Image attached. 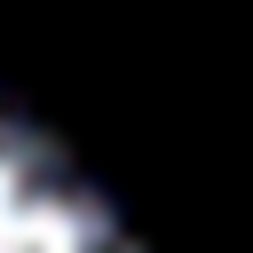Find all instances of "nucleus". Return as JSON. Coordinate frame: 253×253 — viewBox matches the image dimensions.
Masks as SVG:
<instances>
[{"label": "nucleus", "instance_id": "f257e3e1", "mask_svg": "<svg viewBox=\"0 0 253 253\" xmlns=\"http://www.w3.org/2000/svg\"><path fill=\"white\" fill-rule=\"evenodd\" d=\"M0 253H134L95 182L0 103Z\"/></svg>", "mask_w": 253, "mask_h": 253}]
</instances>
